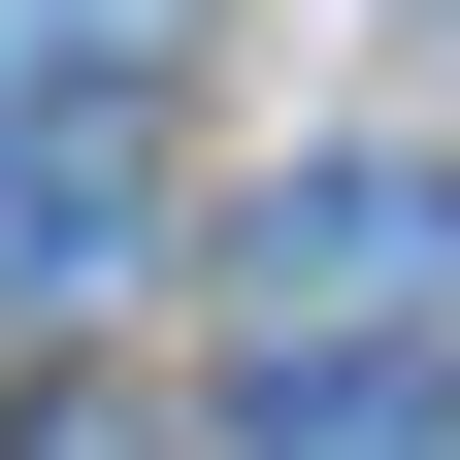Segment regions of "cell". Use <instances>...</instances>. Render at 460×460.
I'll list each match as a JSON object with an SVG mask.
<instances>
[{"label": "cell", "mask_w": 460, "mask_h": 460, "mask_svg": "<svg viewBox=\"0 0 460 460\" xmlns=\"http://www.w3.org/2000/svg\"><path fill=\"white\" fill-rule=\"evenodd\" d=\"M230 296L263 329H428L460 296V164H263L230 198Z\"/></svg>", "instance_id": "1"}, {"label": "cell", "mask_w": 460, "mask_h": 460, "mask_svg": "<svg viewBox=\"0 0 460 460\" xmlns=\"http://www.w3.org/2000/svg\"><path fill=\"white\" fill-rule=\"evenodd\" d=\"M99 263H132V132H99V99L33 132V99H0V329H66Z\"/></svg>", "instance_id": "2"}, {"label": "cell", "mask_w": 460, "mask_h": 460, "mask_svg": "<svg viewBox=\"0 0 460 460\" xmlns=\"http://www.w3.org/2000/svg\"><path fill=\"white\" fill-rule=\"evenodd\" d=\"M263 460H460L428 329H263Z\"/></svg>", "instance_id": "3"}, {"label": "cell", "mask_w": 460, "mask_h": 460, "mask_svg": "<svg viewBox=\"0 0 460 460\" xmlns=\"http://www.w3.org/2000/svg\"><path fill=\"white\" fill-rule=\"evenodd\" d=\"M0 460H198V428H132V394H33V428H0Z\"/></svg>", "instance_id": "4"}]
</instances>
